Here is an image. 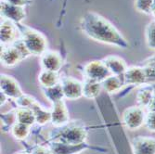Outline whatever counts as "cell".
<instances>
[{
    "label": "cell",
    "mask_w": 155,
    "mask_h": 154,
    "mask_svg": "<svg viewBox=\"0 0 155 154\" xmlns=\"http://www.w3.org/2000/svg\"><path fill=\"white\" fill-rule=\"evenodd\" d=\"M21 38L20 30L16 23L10 21L2 19L1 28H0V40H1V46L11 45Z\"/></svg>",
    "instance_id": "obj_8"
},
{
    "label": "cell",
    "mask_w": 155,
    "mask_h": 154,
    "mask_svg": "<svg viewBox=\"0 0 155 154\" xmlns=\"http://www.w3.org/2000/svg\"><path fill=\"white\" fill-rule=\"evenodd\" d=\"M148 109H149V111H154L155 110V90H154V94H153V97H152L151 102H150Z\"/></svg>",
    "instance_id": "obj_31"
},
{
    "label": "cell",
    "mask_w": 155,
    "mask_h": 154,
    "mask_svg": "<svg viewBox=\"0 0 155 154\" xmlns=\"http://www.w3.org/2000/svg\"><path fill=\"white\" fill-rule=\"evenodd\" d=\"M60 130L55 132L52 138L55 141H60L67 144H82L86 142L87 137V130L77 124H66Z\"/></svg>",
    "instance_id": "obj_4"
},
{
    "label": "cell",
    "mask_w": 155,
    "mask_h": 154,
    "mask_svg": "<svg viewBox=\"0 0 155 154\" xmlns=\"http://www.w3.org/2000/svg\"><path fill=\"white\" fill-rule=\"evenodd\" d=\"M80 29L90 39L119 48H128L129 44L120 31L107 19L94 11H87L80 21Z\"/></svg>",
    "instance_id": "obj_1"
},
{
    "label": "cell",
    "mask_w": 155,
    "mask_h": 154,
    "mask_svg": "<svg viewBox=\"0 0 155 154\" xmlns=\"http://www.w3.org/2000/svg\"><path fill=\"white\" fill-rule=\"evenodd\" d=\"M1 17L5 20L10 21L14 23H21L26 18V11L23 7L11 5L1 1Z\"/></svg>",
    "instance_id": "obj_10"
},
{
    "label": "cell",
    "mask_w": 155,
    "mask_h": 154,
    "mask_svg": "<svg viewBox=\"0 0 155 154\" xmlns=\"http://www.w3.org/2000/svg\"><path fill=\"white\" fill-rule=\"evenodd\" d=\"M10 132H11L12 136L16 139L22 140V139H25L28 136H29V134L31 132V126L16 122L11 126Z\"/></svg>",
    "instance_id": "obj_24"
},
{
    "label": "cell",
    "mask_w": 155,
    "mask_h": 154,
    "mask_svg": "<svg viewBox=\"0 0 155 154\" xmlns=\"http://www.w3.org/2000/svg\"><path fill=\"white\" fill-rule=\"evenodd\" d=\"M0 88H1V93L4 94L8 99L17 100L23 94L18 81L12 76L5 74H1Z\"/></svg>",
    "instance_id": "obj_9"
},
{
    "label": "cell",
    "mask_w": 155,
    "mask_h": 154,
    "mask_svg": "<svg viewBox=\"0 0 155 154\" xmlns=\"http://www.w3.org/2000/svg\"><path fill=\"white\" fill-rule=\"evenodd\" d=\"M2 1L11 4V5L20 6V7H23V8L32 4V0H2Z\"/></svg>",
    "instance_id": "obj_29"
},
{
    "label": "cell",
    "mask_w": 155,
    "mask_h": 154,
    "mask_svg": "<svg viewBox=\"0 0 155 154\" xmlns=\"http://www.w3.org/2000/svg\"><path fill=\"white\" fill-rule=\"evenodd\" d=\"M86 142L82 144H67L60 141H52L49 144V149L52 154H77L87 149Z\"/></svg>",
    "instance_id": "obj_15"
},
{
    "label": "cell",
    "mask_w": 155,
    "mask_h": 154,
    "mask_svg": "<svg viewBox=\"0 0 155 154\" xmlns=\"http://www.w3.org/2000/svg\"><path fill=\"white\" fill-rule=\"evenodd\" d=\"M29 56L31 55L21 38L11 45L1 46V63L5 67L15 66Z\"/></svg>",
    "instance_id": "obj_3"
},
{
    "label": "cell",
    "mask_w": 155,
    "mask_h": 154,
    "mask_svg": "<svg viewBox=\"0 0 155 154\" xmlns=\"http://www.w3.org/2000/svg\"><path fill=\"white\" fill-rule=\"evenodd\" d=\"M64 99L74 100L83 97V83L74 77H65L61 80Z\"/></svg>",
    "instance_id": "obj_7"
},
{
    "label": "cell",
    "mask_w": 155,
    "mask_h": 154,
    "mask_svg": "<svg viewBox=\"0 0 155 154\" xmlns=\"http://www.w3.org/2000/svg\"><path fill=\"white\" fill-rule=\"evenodd\" d=\"M133 154H155V137L139 136L132 139Z\"/></svg>",
    "instance_id": "obj_13"
},
{
    "label": "cell",
    "mask_w": 155,
    "mask_h": 154,
    "mask_svg": "<svg viewBox=\"0 0 155 154\" xmlns=\"http://www.w3.org/2000/svg\"><path fill=\"white\" fill-rule=\"evenodd\" d=\"M151 15L155 19V0H153V5H152V10H151Z\"/></svg>",
    "instance_id": "obj_32"
},
{
    "label": "cell",
    "mask_w": 155,
    "mask_h": 154,
    "mask_svg": "<svg viewBox=\"0 0 155 154\" xmlns=\"http://www.w3.org/2000/svg\"><path fill=\"white\" fill-rule=\"evenodd\" d=\"M35 101H36V100L34 97L24 94V93L16 100L18 108H26V109H30Z\"/></svg>",
    "instance_id": "obj_27"
},
{
    "label": "cell",
    "mask_w": 155,
    "mask_h": 154,
    "mask_svg": "<svg viewBox=\"0 0 155 154\" xmlns=\"http://www.w3.org/2000/svg\"><path fill=\"white\" fill-rule=\"evenodd\" d=\"M16 154H30V153H27V152H24V151H21V152H18Z\"/></svg>",
    "instance_id": "obj_33"
},
{
    "label": "cell",
    "mask_w": 155,
    "mask_h": 154,
    "mask_svg": "<svg viewBox=\"0 0 155 154\" xmlns=\"http://www.w3.org/2000/svg\"><path fill=\"white\" fill-rule=\"evenodd\" d=\"M83 71L86 78L101 83L110 75V73L103 61H89L84 64Z\"/></svg>",
    "instance_id": "obj_6"
},
{
    "label": "cell",
    "mask_w": 155,
    "mask_h": 154,
    "mask_svg": "<svg viewBox=\"0 0 155 154\" xmlns=\"http://www.w3.org/2000/svg\"><path fill=\"white\" fill-rule=\"evenodd\" d=\"M153 87L151 86H145L141 89H139L137 94V105L141 108H149L152 97L154 94Z\"/></svg>",
    "instance_id": "obj_21"
},
{
    "label": "cell",
    "mask_w": 155,
    "mask_h": 154,
    "mask_svg": "<svg viewBox=\"0 0 155 154\" xmlns=\"http://www.w3.org/2000/svg\"><path fill=\"white\" fill-rule=\"evenodd\" d=\"M35 117V123L39 125H45L51 122V110L44 108L39 102L35 101L30 108Z\"/></svg>",
    "instance_id": "obj_19"
},
{
    "label": "cell",
    "mask_w": 155,
    "mask_h": 154,
    "mask_svg": "<svg viewBox=\"0 0 155 154\" xmlns=\"http://www.w3.org/2000/svg\"><path fill=\"white\" fill-rule=\"evenodd\" d=\"M123 80L125 85L132 86L145 85L146 83H148L145 69L143 67L138 66L128 67L123 75Z\"/></svg>",
    "instance_id": "obj_14"
},
{
    "label": "cell",
    "mask_w": 155,
    "mask_h": 154,
    "mask_svg": "<svg viewBox=\"0 0 155 154\" xmlns=\"http://www.w3.org/2000/svg\"><path fill=\"white\" fill-rule=\"evenodd\" d=\"M16 122L27 124L29 126H32L35 123V117L34 114V111L31 109L26 108H18L15 111Z\"/></svg>",
    "instance_id": "obj_22"
},
{
    "label": "cell",
    "mask_w": 155,
    "mask_h": 154,
    "mask_svg": "<svg viewBox=\"0 0 155 154\" xmlns=\"http://www.w3.org/2000/svg\"><path fill=\"white\" fill-rule=\"evenodd\" d=\"M43 93L45 97H47V100L50 101L52 104L61 101L64 99V95L62 92V88L61 86V83L59 85L48 87V88H43Z\"/></svg>",
    "instance_id": "obj_23"
},
{
    "label": "cell",
    "mask_w": 155,
    "mask_h": 154,
    "mask_svg": "<svg viewBox=\"0 0 155 154\" xmlns=\"http://www.w3.org/2000/svg\"><path fill=\"white\" fill-rule=\"evenodd\" d=\"M62 64V58L57 51L47 50L40 57V65L42 70H48V71L59 73Z\"/></svg>",
    "instance_id": "obj_12"
},
{
    "label": "cell",
    "mask_w": 155,
    "mask_h": 154,
    "mask_svg": "<svg viewBox=\"0 0 155 154\" xmlns=\"http://www.w3.org/2000/svg\"><path fill=\"white\" fill-rule=\"evenodd\" d=\"M38 82L43 88H48L59 85L61 83V78L57 72L42 70L38 74Z\"/></svg>",
    "instance_id": "obj_18"
},
{
    "label": "cell",
    "mask_w": 155,
    "mask_h": 154,
    "mask_svg": "<svg viewBox=\"0 0 155 154\" xmlns=\"http://www.w3.org/2000/svg\"><path fill=\"white\" fill-rule=\"evenodd\" d=\"M102 61L107 66L110 74H114V75H118V76L124 75V74L128 68L125 61L122 58L115 55L107 56Z\"/></svg>",
    "instance_id": "obj_16"
},
{
    "label": "cell",
    "mask_w": 155,
    "mask_h": 154,
    "mask_svg": "<svg viewBox=\"0 0 155 154\" xmlns=\"http://www.w3.org/2000/svg\"><path fill=\"white\" fill-rule=\"evenodd\" d=\"M124 84V80H122L120 76L114 74H110L103 82H101L102 88L110 94L119 92L122 89Z\"/></svg>",
    "instance_id": "obj_20"
},
{
    "label": "cell",
    "mask_w": 155,
    "mask_h": 154,
    "mask_svg": "<svg viewBox=\"0 0 155 154\" xmlns=\"http://www.w3.org/2000/svg\"><path fill=\"white\" fill-rule=\"evenodd\" d=\"M153 0H135V8L138 12L151 15Z\"/></svg>",
    "instance_id": "obj_26"
},
{
    "label": "cell",
    "mask_w": 155,
    "mask_h": 154,
    "mask_svg": "<svg viewBox=\"0 0 155 154\" xmlns=\"http://www.w3.org/2000/svg\"><path fill=\"white\" fill-rule=\"evenodd\" d=\"M123 123L129 130H137L145 124L146 113L144 109L139 106H133L126 109L123 113Z\"/></svg>",
    "instance_id": "obj_5"
},
{
    "label": "cell",
    "mask_w": 155,
    "mask_h": 154,
    "mask_svg": "<svg viewBox=\"0 0 155 154\" xmlns=\"http://www.w3.org/2000/svg\"><path fill=\"white\" fill-rule=\"evenodd\" d=\"M145 39L147 47L155 50V19L150 21L145 28Z\"/></svg>",
    "instance_id": "obj_25"
},
{
    "label": "cell",
    "mask_w": 155,
    "mask_h": 154,
    "mask_svg": "<svg viewBox=\"0 0 155 154\" xmlns=\"http://www.w3.org/2000/svg\"><path fill=\"white\" fill-rule=\"evenodd\" d=\"M144 125L150 132H155V110L149 111L148 113H146V119H145Z\"/></svg>",
    "instance_id": "obj_28"
},
{
    "label": "cell",
    "mask_w": 155,
    "mask_h": 154,
    "mask_svg": "<svg viewBox=\"0 0 155 154\" xmlns=\"http://www.w3.org/2000/svg\"><path fill=\"white\" fill-rule=\"evenodd\" d=\"M30 154H52V152L49 149H48L46 147L39 146V147H36L35 149H34Z\"/></svg>",
    "instance_id": "obj_30"
},
{
    "label": "cell",
    "mask_w": 155,
    "mask_h": 154,
    "mask_svg": "<svg viewBox=\"0 0 155 154\" xmlns=\"http://www.w3.org/2000/svg\"><path fill=\"white\" fill-rule=\"evenodd\" d=\"M70 115L64 100L52 104L51 108V123L55 127H62L69 123Z\"/></svg>",
    "instance_id": "obj_11"
},
{
    "label": "cell",
    "mask_w": 155,
    "mask_h": 154,
    "mask_svg": "<svg viewBox=\"0 0 155 154\" xmlns=\"http://www.w3.org/2000/svg\"><path fill=\"white\" fill-rule=\"evenodd\" d=\"M83 83V97L88 100H95L101 95L102 85L101 82L84 78Z\"/></svg>",
    "instance_id": "obj_17"
},
{
    "label": "cell",
    "mask_w": 155,
    "mask_h": 154,
    "mask_svg": "<svg viewBox=\"0 0 155 154\" xmlns=\"http://www.w3.org/2000/svg\"><path fill=\"white\" fill-rule=\"evenodd\" d=\"M17 26L20 30L21 39L28 52L30 55L41 57L48 50V41L45 35L21 23H17Z\"/></svg>",
    "instance_id": "obj_2"
}]
</instances>
